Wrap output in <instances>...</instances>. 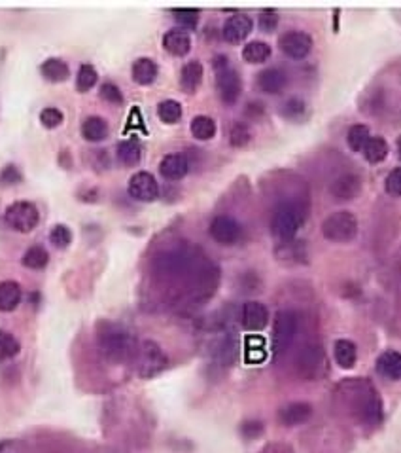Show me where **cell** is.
Masks as SVG:
<instances>
[{"label": "cell", "instance_id": "1", "mask_svg": "<svg viewBox=\"0 0 401 453\" xmlns=\"http://www.w3.org/2000/svg\"><path fill=\"white\" fill-rule=\"evenodd\" d=\"M339 395L360 421L367 425H379L383 421V400L369 381L365 379L345 381L339 387Z\"/></svg>", "mask_w": 401, "mask_h": 453}, {"label": "cell", "instance_id": "2", "mask_svg": "<svg viewBox=\"0 0 401 453\" xmlns=\"http://www.w3.org/2000/svg\"><path fill=\"white\" fill-rule=\"evenodd\" d=\"M97 342L100 353L112 362H124L133 353V340L121 326L100 321L97 328Z\"/></svg>", "mask_w": 401, "mask_h": 453}, {"label": "cell", "instance_id": "3", "mask_svg": "<svg viewBox=\"0 0 401 453\" xmlns=\"http://www.w3.org/2000/svg\"><path fill=\"white\" fill-rule=\"evenodd\" d=\"M203 258H199L195 255L193 248L188 247H176L171 248L167 253L155 260V272L161 275V277H167V279H176V277H190L195 266Z\"/></svg>", "mask_w": 401, "mask_h": 453}, {"label": "cell", "instance_id": "4", "mask_svg": "<svg viewBox=\"0 0 401 453\" xmlns=\"http://www.w3.org/2000/svg\"><path fill=\"white\" fill-rule=\"evenodd\" d=\"M305 222V209L299 203L286 201L282 205L277 207L271 218V231L272 236L280 241H290L296 237V234L301 230Z\"/></svg>", "mask_w": 401, "mask_h": 453}, {"label": "cell", "instance_id": "5", "mask_svg": "<svg viewBox=\"0 0 401 453\" xmlns=\"http://www.w3.org/2000/svg\"><path fill=\"white\" fill-rule=\"evenodd\" d=\"M188 281H190V286H188L190 298L193 302H204L216 292L218 285H220V269L212 262L201 260L190 274Z\"/></svg>", "mask_w": 401, "mask_h": 453}, {"label": "cell", "instance_id": "6", "mask_svg": "<svg viewBox=\"0 0 401 453\" xmlns=\"http://www.w3.org/2000/svg\"><path fill=\"white\" fill-rule=\"evenodd\" d=\"M136 359V372L143 379H152L159 376L169 364V359L165 351L161 349L159 343L152 342V340H144L135 353Z\"/></svg>", "mask_w": 401, "mask_h": 453}, {"label": "cell", "instance_id": "7", "mask_svg": "<svg viewBox=\"0 0 401 453\" xmlns=\"http://www.w3.org/2000/svg\"><path fill=\"white\" fill-rule=\"evenodd\" d=\"M358 218L348 211H337L322 222V234L327 241L348 243L358 236Z\"/></svg>", "mask_w": 401, "mask_h": 453}, {"label": "cell", "instance_id": "8", "mask_svg": "<svg viewBox=\"0 0 401 453\" xmlns=\"http://www.w3.org/2000/svg\"><path fill=\"white\" fill-rule=\"evenodd\" d=\"M214 67H216V87L220 99L225 105H235L242 94L241 76L237 70L229 67L228 57H216Z\"/></svg>", "mask_w": 401, "mask_h": 453}, {"label": "cell", "instance_id": "9", "mask_svg": "<svg viewBox=\"0 0 401 453\" xmlns=\"http://www.w3.org/2000/svg\"><path fill=\"white\" fill-rule=\"evenodd\" d=\"M297 330H299V317L296 311H278L272 323V351L277 355L284 353L296 340Z\"/></svg>", "mask_w": 401, "mask_h": 453}, {"label": "cell", "instance_id": "10", "mask_svg": "<svg viewBox=\"0 0 401 453\" xmlns=\"http://www.w3.org/2000/svg\"><path fill=\"white\" fill-rule=\"evenodd\" d=\"M299 376L305 379H320L327 372L326 351L318 343H309L299 351L296 360Z\"/></svg>", "mask_w": 401, "mask_h": 453}, {"label": "cell", "instance_id": "11", "mask_svg": "<svg viewBox=\"0 0 401 453\" xmlns=\"http://www.w3.org/2000/svg\"><path fill=\"white\" fill-rule=\"evenodd\" d=\"M4 220L13 231L29 234L40 222V212H38L37 205L31 203V201H13L12 205L6 207Z\"/></svg>", "mask_w": 401, "mask_h": 453}, {"label": "cell", "instance_id": "12", "mask_svg": "<svg viewBox=\"0 0 401 453\" xmlns=\"http://www.w3.org/2000/svg\"><path fill=\"white\" fill-rule=\"evenodd\" d=\"M210 237L220 245L231 247L235 243L241 241L242 237V226L233 217L228 215H218L214 217V220L210 222Z\"/></svg>", "mask_w": 401, "mask_h": 453}, {"label": "cell", "instance_id": "13", "mask_svg": "<svg viewBox=\"0 0 401 453\" xmlns=\"http://www.w3.org/2000/svg\"><path fill=\"white\" fill-rule=\"evenodd\" d=\"M127 192L133 199L136 201H143V203H150L159 198V184L152 173L148 171H138L129 179L127 184Z\"/></svg>", "mask_w": 401, "mask_h": 453}, {"label": "cell", "instance_id": "14", "mask_svg": "<svg viewBox=\"0 0 401 453\" xmlns=\"http://www.w3.org/2000/svg\"><path fill=\"white\" fill-rule=\"evenodd\" d=\"M278 46H280L284 56L296 59V61H301L313 50V38L303 31H288L280 37Z\"/></svg>", "mask_w": 401, "mask_h": 453}, {"label": "cell", "instance_id": "15", "mask_svg": "<svg viewBox=\"0 0 401 453\" xmlns=\"http://www.w3.org/2000/svg\"><path fill=\"white\" fill-rule=\"evenodd\" d=\"M254 29V21L246 13H235L223 23L222 37L229 44H241L244 42Z\"/></svg>", "mask_w": 401, "mask_h": 453}, {"label": "cell", "instance_id": "16", "mask_svg": "<svg viewBox=\"0 0 401 453\" xmlns=\"http://www.w3.org/2000/svg\"><path fill=\"white\" fill-rule=\"evenodd\" d=\"M241 323L250 332H259L269 324V310L265 304L250 300L241 307Z\"/></svg>", "mask_w": 401, "mask_h": 453}, {"label": "cell", "instance_id": "17", "mask_svg": "<svg viewBox=\"0 0 401 453\" xmlns=\"http://www.w3.org/2000/svg\"><path fill=\"white\" fill-rule=\"evenodd\" d=\"M362 192V179L354 173H345L329 184V193L337 201H352Z\"/></svg>", "mask_w": 401, "mask_h": 453}, {"label": "cell", "instance_id": "18", "mask_svg": "<svg viewBox=\"0 0 401 453\" xmlns=\"http://www.w3.org/2000/svg\"><path fill=\"white\" fill-rule=\"evenodd\" d=\"M313 417V406L307 402H291L282 406L278 410V421L282 423L284 427H296V425H303Z\"/></svg>", "mask_w": 401, "mask_h": 453}, {"label": "cell", "instance_id": "19", "mask_svg": "<svg viewBox=\"0 0 401 453\" xmlns=\"http://www.w3.org/2000/svg\"><path fill=\"white\" fill-rule=\"evenodd\" d=\"M163 48L174 57H184L192 50V37L184 29H171L163 37Z\"/></svg>", "mask_w": 401, "mask_h": 453}, {"label": "cell", "instance_id": "20", "mask_svg": "<svg viewBox=\"0 0 401 453\" xmlns=\"http://www.w3.org/2000/svg\"><path fill=\"white\" fill-rule=\"evenodd\" d=\"M288 84V76L282 69L271 67L258 75V87L267 95H278Z\"/></svg>", "mask_w": 401, "mask_h": 453}, {"label": "cell", "instance_id": "21", "mask_svg": "<svg viewBox=\"0 0 401 453\" xmlns=\"http://www.w3.org/2000/svg\"><path fill=\"white\" fill-rule=\"evenodd\" d=\"M190 171V162L184 154H167L159 163V173L163 179L180 180Z\"/></svg>", "mask_w": 401, "mask_h": 453}, {"label": "cell", "instance_id": "22", "mask_svg": "<svg viewBox=\"0 0 401 453\" xmlns=\"http://www.w3.org/2000/svg\"><path fill=\"white\" fill-rule=\"evenodd\" d=\"M157 75H159V69H157L155 61H152L150 57H138V59L133 63V67H131V76H133V80H135L138 86H150V84H154Z\"/></svg>", "mask_w": 401, "mask_h": 453}, {"label": "cell", "instance_id": "23", "mask_svg": "<svg viewBox=\"0 0 401 453\" xmlns=\"http://www.w3.org/2000/svg\"><path fill=\"white\" fill-rule=\"evenodd\" d=\"M204 69L199 61L185 63L182 70H180V87L184 89L185 94H195L197 87L203 82Z\"/></svg>", "mask_w": 401, "mask_h": 453}, {"label": "cell", "instance_id": "24", "mask_svg": "<svg viewBox=\"0 0 401 453\" xmlns=\"http://www.w3.org/2000/svg\"><path fill=\"white\" fill-rule=\"evenodd\" d=\"M376 370L384 378L392 381H401V353L400 351H384L376 359Z\"/></svg>", "mask_w": 401, "mask_h": 453}, {"label": "cell", "instance_id": "25", "mask_svg": "<svg viewBox=\"0 0 401 453\" xmlns=\"http://www.w3.org/2000/svg\"><path fill=\"white\" fill-rule=\"evenodd\" d=\"M334 357L335 362L339 364V368L350 370L356 364V359H358L356 343L350 342V340H337L334 345Z\"/></svg>", "mask_w": 401, "mask_h": 453}, {"label": "cell", "instance_id": "26", "mask_svg": "<svg viewBox=\"0 0 401 453\" xmlns=\"http://www.w3.org/2000/svg\"><path fill=\"white\" fill-rule=\"evenodd\" d=\"M81 137L89 143H100L108 137V124L100 116H89L81 124Z\"/></svg>", "mask_w": 401, "mask_h": 453}, {"label": "cell", "instance_id": "27", "mask_svg": "<svg viewBox=\"0 0 401 453\" xmlns=\"http://www.w3.org/2000/svg\"><path fill=\"white\" fill-rule=\"evenodd\" d=\"M40 72L46 80L53 82V84H59V82L68 80V76H70V69H68V65L59 57H50V59H46V61L40 65Z\"/></svg>", "mask_w": 401, "mask_h": 453}, {"label": "cell", "instance_id": "28", "mask_svg": "<svg viewBox=\"0 0 401 453\" xmlns=\"http://www.w3.org/2000/svg\"><path fill=\"white\" fill-rule=\"evenodd\" d=\"M116 155L119 162L127 165V167H133L136 163L140 162L143 158V146L138 141L135 139H125L121 143H117L116 146Z\"/></svg>", "mask_w": 401, "mask_h": 453}, {"label": "cell", "instance_id": "29", "mask_svg": "<svg viewBox=\"0 0 401 453\" xmlns=\"http://www.w3.org/2000/svg\"><path fill=\"white\" fill-rule=\"evenodd\" d=\"M21 286L15 281L0 283V311H13L21 304Z\"/></svg>", "mask_w": 401, "mask_h": 453}, {"label": "cell", "instance_id": "30", "mask_svg": "<svg viewBox=\"0 0 401 453\" xmlns=\"http://www.w3.org/2000/svg\"><path fill=\"white\" fill-rule=\"evenodd\" d=\"M271 46L263 40H252L242 48V59L250 65H261L271 57Z\"/></svg>", "mask_w": 401, "mask_h": 453}, {"label": "cell", "instance_id": "31", "mask_svg": "<svg viewBox=\"0 0 401 453\" xmlns=\"http://www.w3.org/2000/svg\"><path fill=\"white\" fill-rule=\"evenodd\" d=\"M190 129H192V135L197 141H210V139H214L216 135V122L210 118V116H195L192 120V125H190Z\"/></svg>", "mask_w": 401, "mask_h": 453}, {"label": "cell", "instance_id": "32", "mask_svg": "<svg viewBox=\"0 0 401 453\" xmlns=\"http://www.w3.org/2000/svg\"><path fill=\"white\" fill-rule=\"evenodd\" d=\"M362 154L369 163H381L386 160L388 155V143L383 137H371L365 144V148L362 150Z\"/></svg>", "mask_w": 401, "mask_h": 453}, {"label": "cell", "instance_id": "33", "mask_svg": "<svg viewBox=\"0 0 401 453\" xmlns=\"http://www.w3.org/2000/svg\"><path fill=\"white\" fill-rule=\"evenodd\" d=\"M21 264L29 269H34V272H40L44 267L50 264V255L48 250L40 245H34V247L27 248L25 255L21 258Z\"/></svg>", "mask_w": 401, "mask_h": 453}, {"label": "cell", "instance_id": "34", "mask_svg": "<svg viewBox=\"0 0 401 453\" xmlns=\"http://www.w3.org/2000/svg\"><path fill=\"white\" fill-rule=\"evenodd\" d=\"M369 139V127L364 124L352 125L350 129H348V133H346V144H348V148H350L352 152H362Z\"/></svg>", "mask_w": 401, "mask_h": 453}, {"label": "cell", "instance_id": "35", "mask_svg": "<svg viewBox=\"0 0 401 453\" xmlns=\"http://www.w3.org/2000/svg\"><path fill=\"white\" fill-rule=\"evenodd\" d=\"M237 353H239V349H237V340H235L233 336L225 334L216 343V349H214V355H216V359L222 362V364H233L235 359H237Z\"/></svg>", "mask_w": 401, "mask_h": 453}, {"label": "cell", "instance_id": "36", "mask_svg": "<svg viewBox=\"0 0 401 453\" xmlns=\"http://www.w3.org/2000/svg\"><path fill=\"white\" fill-rule=\"evenodd\" d=\"M157 116H159L163 124H178L180 118H182V105L174 99L161 101L159 105H157Z\"/></svg>", "mask_w": 401, "mask_h": 453}, {"label": "cell", "instance_id": "37", "mask_svg": "<svg viewBox=\"0 0 401 453\" xmlns=\"http://www.w3.org/2000/svg\"><path fill=\"white\" fill-rule=\"evenodd\" d=\"M97 80H99L97 69L93 65H89V63H84L80 70H78V75H76V87H78L80 94H86L91 87H95Z\"/></svg>", "mask_w": 401, "mask_h": 453}, {"label": "cell", "instance_id": "38", "mask_svg": "<svg viewBox=\"0 0 401 453\" xmlns=\"http://www.w3.org/2000/svg\"><path fill=\"white\" fill-rule=\"evenodd\" d=\"M21 351V343L13 334L0 330V360H8L18 357Z\"/></svg>", "mask_w": 401, "mask_h": 453}, {"label": "cell", "instance_id": "39", "mask_svg": "<svg viewBox=\"0 0 401 453\" xmlns=\"http://www.w3.org/2000/svg\"><path fill=\"white\" fill-rule=\"evenodd\" d=\"M250 139H252V133H250L246 124L237 122V124L231 125V129H229V143H231V146H235V148H244V146L250 143Z\"/></svg>", "mask_w": 401, "mask_h": 453}, {"label": "cell", "instance_id": "40", "mask_svg": "<svg viewBox=\"0 0 401 453\" xmlns=\"http://www.w3.org/2000/svg\"><path fill=\"white\" fill-rule=\"evenodd\" d=\"M173 15L180 25L184 27V31L185 29L192 31L199 23V10H195V8H176V10H173Z\"/></svg>", "mask_w": 401, "mask_h": 453}, {"label": "cell", "instance_id": "41", "mask_svg": "<svg viewBox=\"0 0 401 453\" xmlns=\"http://www.w3.org/2000/svg\"><path fill=\"white\" fill-rule=\"evenodd\" d=\"M280 112H282V116H284V118L299 120L307 114V105H305V101L297 99V97H291V99H288L284 105H282Z\"/></svg>", "mask_w": 401, "mask_h": 453}, {"label": "cell", "instance_id": "42", "mask_svg": "<svg viewBox=\"0 0 401 453\" xmlns=\"http://www.w3.org/2000/svg\"><path fill=\"white\" fill-rule=\"evenodd\" d=\"M50 241L55 248H67L72 243V231L65 224H57L50 231Z\"/></svg>", "mask_w": 401, "mask_h": 453}, {"label": "cell", "instance_id": "43", "mask_svg": "<svg viewBox=\"0 0 401 453\" xmlns=\"http://www.w3.org/2000/svg\"><path fill=\"white\" fill-rule=\"evenodd\" d=\"M278 12L275 8H265V10H261L259 12V19H258V25L259 29L263 32H272L278 27Z\"/></svg>", "mask_w": 401, "mask_h": 453}, {"label": "cell", "instance_id": "44", "mask_svg": "<svg viewBox=\"0 0 401 453\" xmlns=\"http://www.w3.org/2000/svg\"><path fill=\"white\" fill-rule=\"evenodd\" d=\"M63 120H65L63 112L59 110V108H53V106H48V108H44V110L40 112V124H42L44 127H48V129L59 127V125L63 124Z\"/></svg>", "mask_w": 401, "mask_h": 453}, {"label": "cell", "instance_id": "45", "mask_svg": "<svg viewBox=\"0 0 401 453\" xmlns=\"http://www.w3.org/2000/svg\"><path fill=\"white\" fill-rule=\"evenodd\" d=\"M100 97L112 105H121L124 103V94H121V89L116 86V84H112V82H105L99 89Z\"/></svg>", "mask_w": 401, "mask_h": 453}, {"label": "cell", "instance_id": "46", "mask_svg": "<svg viewBox=\"0 0 401 453\" xmlns=\"http://www.w3.org/2000/svg\"><path fill=\"white\" fill-rule=\"evenodd\" d=\"M384 188H386V192L390 196H394V198H401V167L392 169L384 180Z\"/></svg>", "mask_w": 401, "mask_h": 453}, {"label": "cell", "instance_id": "47", "mask_svg": "<svg viewBox=\"0 0 401 453\" xmlns=\"http://www.w3.org/2000/svg\"><path fill=\"white\" fill-rule=\"evenodd\" d=\"M21 180H23V174L15 165H6L0 173V184L2 186H13V184H19Z\"/></svg>", "mask_w": 401, "mask_h": 453}, {"label": "cell", "instance_id": "48", "mask_svg": "<svg viewBox=\"0 0 401 453\" xmlns=\"http://www.w3.org/2000/svg\"><path fill=\"white\" fill-rule=\"evenodd\" d=\"M241 433L246 436V438H258V436L263 433V425L259 421H246L241 427Z\"/></svg>", "mask_w": 401, "mask_h": 453}, {"label": "cell", "instance_id": "49", "mask_svg": "<svg viewBox=\"0 0 401 453\" xmlns=\"http://www.w3.org/2000/svg\"><path fill=\"white\" fill-rule=\"evenodd\" d=\"M395 146H397V155L401 158V137H397V141H395Z\"/></svg>", "mask_w": 401, "mask_h": 453}, {"label": "cell", "instance_id": "50", "mask_svg": "<svg viewBox=\"0 0 401 453\" xmlns=\"http://www.w3.org/2000/svg\"><path fill=\"white\" fill-rule=\"evenodd\" d=\"M6 446H8V442H2V444H0V452H2Z\"/></svg>", "mask_w": 401, "mask_h": 453}]
</instances>
